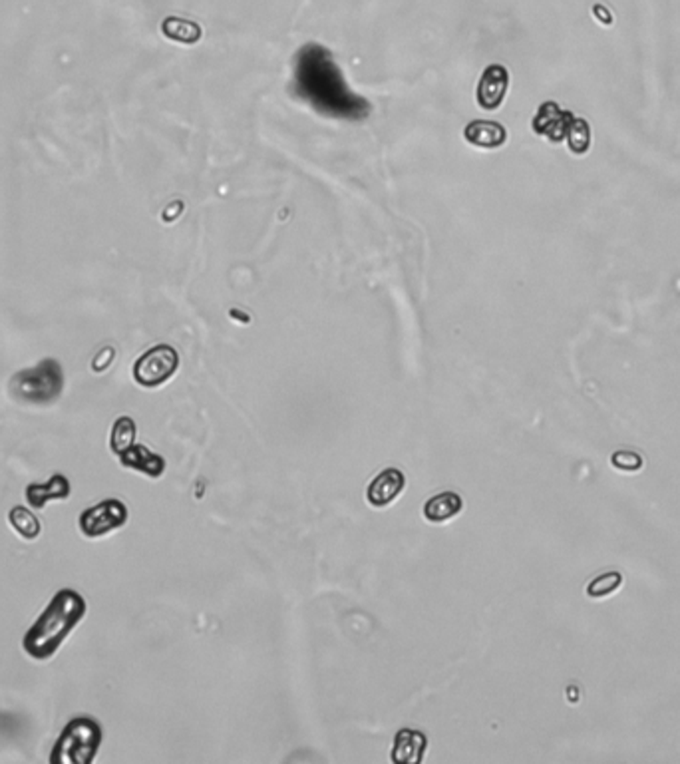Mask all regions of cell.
Returning a JSON list of instances; mask_svg holds the SVG:
<instances>
[{"instance_id":"cell-12","label":"cell","mask_w":680,"mask_h":764,"mask_svg":"<svg viewBox=\"0 0 680 764\" xmlns=\"http://www.w3.org/2000/svg\"><path fill=\"white\" fill-rule=\"evenodd\" d=\"M68 495L70 482L62 474H54L46 484H32L27 487V500L35 510L44 508L52 500H66Z\"/></svg>"},{"instance_id":"cell-21","label":"cell","mask_w":680,"mask_h":764,"mask_svg":"<svg viewBox=\"0 0 680 764\" xmlns=\"http://www.w3.org/2000/svg\"><path fill=\"white\" fill-rule=\"evenodd\" d=\"M112 356H113V351L112 348H104V353L98 356V359H96L94 363H92V367L96 369V370H104L108 367V363L112 361Z\"/></svg>"},{"instance_id":"cell-10","label":"cell","mask_w":680,"mask_h":764,"mask_svg":"<svg viewBox=\"0 0 680 764\" xmlns=\"http://www.w3.org/2000/svg\"><path fill=\"white\" fill-rule=\"evenodd\" d=\"M466 140L475 145V148H501L507 140L506 128L498 124V121L490 120H475L472 124H468L464 129Z\"/></svg>"},{"instance_id":"cell-13","label":"cell","mask_w":680,"mask_h":764,"mask_svg":"<svg viewBox=\"0 0 680 764\" xmlns=\"http://www.w3.org/2000/svg\"><path fill=\"white\" fill-rule=\"evenodd\" d=\"M120 460L126 468H134L137 472H143L150 478H159L166 470V460L158 456V454L150 452L142 444H134L132 448H128L124 454H120Z\"/></svg>"},{"instance_id":"cell-2","label":"cell","mask_w":680,"mask_h":764,"mask_svg":"<svg viewBox=\"0 0 680 764\" xmlns=\"http://www.w3.org/2000/svg\"><path fill=\"white\" fill-rule=\"evenodd\" d=\"M306 56H309V60L305 64H301V72H298V82L306 86V94H309V100L313 104H317V100H325L328 97L330 102H336V108L340 110L338 116H356V112H359V105L351 104L343 100L340 96L344 97H352L354 94H351L343 84V76H340V72L336 70V66L333 62H325L327 52L322 51H306Z\"/></svg>"},{"instance_id":"cell-14","label":"cell","mask_w":680,"mask_h":764,"mask_svg":"<svg viewBox=\"0 0 680 764\" xmlns=\"http://www.w3.org/2000/svg\"><path fill=\"white\" fill-rule=\"evenodd\" d=\"M161 32H164V36H167L169 40H174V43L188 46L197 44L201 36H204V30H201L197 22L177 19V16H167V19L161 22Z\"/></svg>"},{"instance_id":"cell-9","label":"cell","mask_w":680,"mask_h":764,"mask_svg":"<svg viewBox=\"0 0 680 764\" xmlns=\"http://www.w3.org/2000/svg\"><path fill=\"white\" fill-rule=\"evenodd\" d=\"M404 486H406V478H404L400 470L388 468L372 479L367 490V498L375 508H384L398 498Z\"/></svg>"},{"instance_id":"cell-5","label":"cell","mask_w":680,"mask_h":764,"mask_svg":"<svg viewBox=\"0 0 680 764\" xmlns=\"http://www.w3.org/2000/svg\"><path fill=\"white\" fill-rule=\"evenodd\" d=\"M180 367V355L174 347L158 345L143 353L134 364V378L142 386H159L175 375Z\"/></svg>"},{"instance_id":"cell-20","label":"cell","mask_w":680,"mask_h":764,"mask_svg":"<svg viewBox=\"0 0 680 764\" xmlns=\"http://www.w3.org/2000/svg\"><path fill=\"white\" fill-rule=\"evenodd\" d=\"M611 464H613V468H617V470H621V472H627V474H633V472H638V470L643 468V456L638 452H635V450H617L611 456Z\"/></svg>"},{"instance_id":"cell-6","label":"cell","mask_w":680,"mask_h":764,"mask_svg":"<svg viewBox=\"0 0 680 764\" xmlns=\"http://www.w3.org/2000/svg\"><path fill=\"white\" fill-rule=\"evenodd\" d=\"M128 508L120 500H104L80 516V530L86 538H100L126 524Z\"/></svg>"},{"instance_id":"cell-11","label":"cell","mask_w":680,"mask_h":764,"mask_svg":"<svg viewBox=\"0 0 680 764\" xmlns=\"http://www.w3.org/2000/svg\"><path fill=\"white\" fill-rule=\"evenodd\" d=\"M426 737L420 730L402 729L394 741L392 760L396 764H418L424 757Z\"/></svg>"},{"instance_id":"cell-19","label":"cell","mask_w":680,"mask_h":764,"mask_svg":"<svg viewBox=\"0 0 680 764\" xmlns=\"http://www.w3.org/2000/svg\"><path fill=\"white\" fill-rule=\"evenodd\" d=\"M621 583H622V575L619 572L601 573L587 585V596L593 599L613 596V593L621 588Z\"/></svg>"},{"instance_id":"cell-16","label":"cell","mask_w":680,"mask_h":764,"mask_svg":"<svg viewBox=\"0 0 680 764\" xmlns=\"http://www.w3.org/2000/svg\"><path fill=\"white\" fill-rule=\"evenodd\" d=\"M567 144H569V150L573 153H577V156H583V153H587L591 148V126L587 120L583 118H573L569 128H567V136H565Z\"/></svg>"},{"instance_id":"cell-1","label":"cell","mask_w":680,"mask_h":764,"mask_svg":"<svg viewBox=\"0 0 680 764\" xmlns=\"http://www.w3.org/2000/svg\"><path fill=\"white\" fill-rule=\"evenodd\" d=\"M86 613V601L74 589H62L56 593L50 604L36 620V623L24 635V649L35 659H48L66 637L82 621Z\"/></svg>"},{"instance_id":"cell-7","label":"cell","mask_w":680,"mask_h":764,"mask_svg":"<svg viewBox=\"0 0 680 764\" xmlns=\"http://www.w3.org/2000/svg\"><path fill=\"white\" fill-rule=\"evenodd\" d=\"M507 86L509 72L501 64H491V66L485 68L480 84H477V104H480V108L496 112L504 104Z\"/></svg>"},{"instance_id":"cell-4","label":"cell","mask_w":680,"mask_h":764,"mask_svg":"<svg viewBox=\"0 0 680 764\" xmlns=\"http://www.w3.org/2000/svg\"><path fill=\"white\" fill-rule=\"evenodd\" d=\"M100 741V727L92 719L72 721L54 746L52 762H90Z\"/></svg>"},{"instance_id":"cell-17","label":"cell","mask_w":680,"mask_h":764,"mask_svg":"<svg viewBox=\"0 0 680 764\" xmlns=\"http://www.w3.org/2000/svg\"><path fill=\"white\" fill-rule=\"evenodd\" d=\"M135 440V425L134 420L129 417H121L116 420V425L112 428V436H110V444L112 450L118 454H124L128 448H132Z\"/></svg>"},{"instance_id":"cell-18","label":"cell","mask_w":680,"mask_h":764,"mask_svg":"<svg viewBox=\"0 0 680 764\" xmlns=\"http://www.w3.org/2000/svg\"><path fill=\"white\" fill-rule=\"evenodd\" d=\"M8 519H11V524L16 532H19L24 540H36L40 534V522L36 519V516L32 514L30 510L16 506L11 510V514H8Z\"/></svg>"},{"instance_id":"cell-8","label":"cell","mask_w":680,"mask_h":764,"mask_svg":"<svg viewBox=\"0 0 680 764\" xmlns=\"http://www.w3.org/2000/svg\"><path fill=\"white\" fill-rule=\"evenodd\" d=\"M571 120V112L561 110L555 102H545L539 108L537 116L533 118V129H536V134L545 136L547 140H552L553 144H560L565 140L567 128H569Z\"/></svg>"},{"instance_id":"cell-15","label":"cell","mask_w":680,"mask_h":764,"mask_svg":"<svg viewBox=\"0 0 680 764\" xmlns=\"http://www.w3.org/2000/svg\"><path fill=\"white\" fill-rule=\"evenodd\" d=\"M460 510H461L460 495L453 494V492H442L438 495H434L432 500L426 502L424 516H426L428 522L442 524V522H446V519L460 514Z\"/></svg>"},{"instance_id":"cell-3","label":"cell","mask_w":680,"mask_h":764,"mask_svg":"<svg viewBox=\"0 0 680 764\" xmlns=\"http://www.w3.org/2000/svg\"><path fill=\"white\" fill-rule=\"evenodd\" d=\"M64 386V377L60 364L48 359L38 363L36 367L20 370L12 378V393L24 402L46 404L58 398Z\"/></svg>"}]
</instances>
